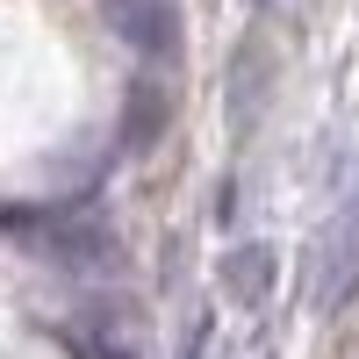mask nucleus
<instances>
[{
  "instance_id": "f03ea898",
  "label": "nucleus",
  "mask_w": 359,
  "mask_h": 359,
  "mask_svg": "<svg viewBox=\"0 0 359 359\" xmlns=\"http://www.w3.org/2000/svg\"><path fill=\"white\" fill-rule=\"evenodd\" d=\"M108 15L130 29V43H137V50L172 43V15H165V0H108Z\"/></svg>"
},
{
  "instance_id": "f257e3e1",
  "label": "nucleus",
  "mask_w": 359,
  "mask_h": 359,
  "mask_svg": "<svg viewBox=\"0 0 359 359\" xmlns=\"http://www.w3.org/2000/svg\"><path fill=\"white\" fill-rule=\"evenodd\" d=\"M266 287H273V252L252 237V245H237V252L223 259V294H230L237 309H259Z\"/></svg>"
}]
</instances>
